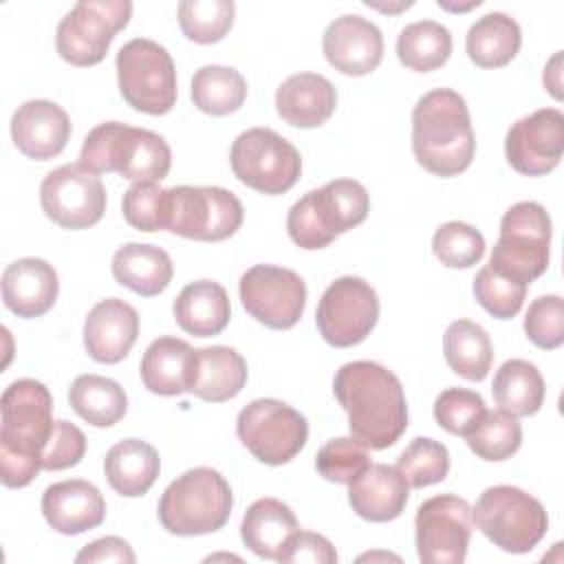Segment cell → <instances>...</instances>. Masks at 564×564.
Masks as SVG:
<instances>
[{
  "instance_id": "obj_1",
  "label": "cell",
  "mask_w": 564,
  "mask_h": 564,
  "mask_svg": "<svg viewBox=\"0 0 564 564\" xmlns=\"http://www.w3.org/2000/svg\"><path fill=\"white\" fill-rule=\"evenodd\" d=\"M333 392L348 414L350 436L368 449L394 445L408 430V403L399 377L368 359L344 364Z\"/></svg>"
},
{
  "instance_id": "obj_2",
  "label": "cell",
  "mask_w": 564,
  "mask_h": 564,
  "mask_svg": "<svg viewBox=\"0 0 564 564\" xmlns=\"http://www.w3.org/2000/svg\"><path fill=\"white\" fill-rule=\"evenodd\" d=\"M0 480L26 487L42 469V449L53 430V397L42 381L18 379L0 397Z\"/></svg>"
},
{
  "instance_id": "obj_3",
  "label": "cell",
  "mask_w": 564,
  "mask_h": 564,
  "mask_svg": "<svg viewBox=\"0 0 564 564\" xmlns=\"http://www.w3.org/2000/svg\"><path fill=\"white\" fill-rule=\"evenodd\" d=\"M412 150L423 170L443 178L471 165L476 137L463 95L452 88H434L414 104Z\"/></svg>"
},
{
  "instance_id": "obj_4",
  "label": "cell",
  "mask_w": 564,
  "mask_h": 564,
  "mask_svg": "<svg viewBox=\"0 0 564 564\" xmlns=\"http://www.w3.org/2000/svg\"><path fill=\"white\" fill-rule=\"evenodd\" d=\"M79 165L93 174L117 172L137 183H156L165 178L172 167V150L165 139L152 130L106 121L86 134Z\"/></svg>"
},
{
  "instance_id": "obj_5",
  "label": "cell",
  "mask_w": 564,
  "mask_h": 564,
  "mask_svg": "<svg viewBox=\"0 0 564 564\" xmlns=\"http://www.w3.org/2000/svg\"><path fill=\"white\" fill-rule=\"evenodd\" d=\"M370 212V196L355 178H335L295 200L286 216L289 238L300 249H324L339 234L361 225Z\"/></svg>"
},
{
  "instance_id": "obj_6",
  "label": "cell",
  "mask_w": 564,
  "mask_h": 564,
  "mask_svg": "<svg viewBox=\"0 0 564 564\" xmlns=\"http://www.w3.org/2000/svg\"><path fill=\"white\" fill-rule=\"evenodd\" d=\"M231 487L212 467H194L172 480L159 500V522L172 535H205L231 516Z\"/></svg>"
},
{
  "instance_id": "obj_7",
  "label": "cell",
  "mask_w": 564,
  "mask_h": 564,
  "mask_svg": "<svg viewBox=\"0 0 564 564\" xmlns=\"http://www.w3.org/2000/svg\"><path fill=\"white\" fill-rule=\"evenodd\" d=\"M551 216L535 200L511 205L500 220V236L489 256V269L529 286L549 267Z\"/></svg>"
},
{
  "instance_id": "obj_8",
  "label": "cell",
  "mask_w": 564,
  "mask_h": 564,
  "mask_svg": "<svg viewBox=\"0 0 564 564\" xmlns=\"http://www.w3.org/2000/svg\"><path fill=\"white\" fill-rule=\"evenodd\" d=\"M476 529L507 553H529L544 538L549 516L538 498L511 485L485 489L474 509Z\"/></svg>"
},
{
  "instance_id": "obj_9",
  "label": "cell",
  "mask_w": 564,
  "mask_h": 564,
  "mask_svg": "<svg viewBox=\"0 0 564 564\" xmlns=\"http://www.w3.org/2000/svg\"><path fill=\"white\" fill-rule=\"evenodd\" d=\"M117 84L121 97L139 112L165 115L176 104L172 55L150 37H134L119 48Z\"/></svg>"
},
{
  "instance_id": "obj_10",
  "label": "cell",
  "mask_w": 564,
  "mask_h": 564,
  "mask_svg": "<svg viewBox=\"0 0 564 564\" xmlns=\"http://www.w3.org/2000/svg\"><path fill=\"white\" fill-rule=\"evenodd\" d=\"M229 161L236 178L260 194H284L302 174L295 145L269 128L240 132L231 143Z\"/></svg>"
},
{
  "instance_id": "obj_11",
  "label": "cell",
  "mask_w": 564,
  "mask_h": 564,
  "mask_svg": "<svg viewBox=\"0 0 564 564\" xmlns=\"http://www.w3.org/2000/svg\"><path fill=\"white\" fill-rule=\"evenodd\" d=\"M130 0H82L57 24L55 46L64 62L73 66L99 64L115 35L128 26Z\"/></svg>"
},
{
  "instance_id": "obj_12",
  "label": "cell",
  "mask_w": 564,
  "mask_h": 564,
  "mask_svg": "<svg viewBox=\"0 0 564 564\" xmlns=\"http://www.w3.org/2000/svg\"><path fill=\"white\" fill-rule=\"evenodd\" d=\"M242 225V203L225 187L178 185L167 189V227L183 238L216 242Z\"/></svg>"
},
{
  "instance_id": "obj_13",
  "label": "cell",
  "mask_w": 564,
  "mask_h": 564,
  "mask_svg": "<svg viewBox=\"0 0 564 564\" xmlns=\"http://www.w3.org/2000/svg\"><path fill=\"white\" fill-rule=\"evenodd\" d=\"M236 434L260 463L284 465L306 445L308 423L280 399H256L238 412Z\"/></svg>"
},
{
  "instance_id": "obj_14",
  "label": "cell",
  "mask_w": 564,
  "mask_h": 564,
  "mask_svg": "<svg viewBox=\"0 0 564 564\" xmlns=\"http://www.w3.org/2000/svg\"><path fill=\"white\" fill-rule=\"evenodd\" d=\"M379 319V297L375 289L355 275L337 278L322 293L315 324L326 344L348 348L361 344Z\"/></svg>"
},
{
  "instance_id": "obj_15",
  "label": "cell",
  "mask_w": 564,
  "mask_h": 564,
  "mask_svg": "<svg viewBox=\"0 0 564 564\" xmlns=\"http://www.w3.org/2000/svg\"><path fill=\"white\" fill-rule=\"evenodd\" d=\"M245 311L273 330L295 326L306 306L304 280L284 267L256 264L247 269L238 284Z\"/></svg>"
},
{
  "instance_id": "obj_16",
  "label": "cell",
  "mask_w": 564,
  "mask_h": 564,
  "mask_svg": "<svg viewBox=\"0 0 564 564\" xmlns=\"http://www.w3.org/2000/svg\"><path fill=\"white\" fill-rule=\"evenodd\" d=\"M40 203L55 225L64 229H88L106 212V187L97 174L79 163L51 170L40 185Z\"/></svg>"
},
{
  "instance_id": "obj_17",
  "label": "cell",
  "mask_w": 564,
  "mask_h": 564,
  "mask_svg": "<svg viewBox=\"0 0 564 564\" xmlns=\"http://www.w3.org/2000/svg\"><path fill=\"white\" fill-rule=\"evenodd\" d=\"M471 507L454 494L432 496L416 509L414 533L421 562L460 564L471 538Z\"/></svg>"
},
{
  "instance_id": "obj_18",
  "label": "cell",
  "mask_w": 564,
  "mask_h": 564,
  "mask_svg": "<svg viewBox=\"0 0 564 564\" xmlns=\"http://www.w3.org/2000/svg\"><path fill=\"white\" fill-rule=\"evenodd\" d=\"M564 152V115L540 108L518 119L505 137L509 165L524 176H542L557 167Z\"/></svg>"
},
{
  "instance_id": "obj_19",
  "label": "cell",
  "mask_w": 564,
  "mask_h": 564,
  "mask_svg": "<svg viewBox=\"0 0 564 564\" xmlns=\"http://www.w3.org/2000/svg\"><path fill=\"white\" fill-rule=\"evenodd\" d=\"M326 62L344 75H368L383 57V35L377 24L357 15L344 13L335 18L322 37Z\"/></svg>"
},
{
  "instance_id": "obj_20",
  "label": "cell",
  "mask_w": 564,
  "mask_h": 564,
  "mask_svg": "<svg viewBox=\"0 0 564 564\" xmlns=\"http://www.w3.org/2000/svg\"><path fill=\"white\" fill-rule=\"evenodd\" d=\"M70 137V119L62 106L48 99H29L11 117L15 148L35 161L57 156Z\"/></svg>"
},
{
  "instance_id": "obj_21",
  "label": "cell",
  "mask_w": 564,
  "mask_h": 564,
  "mask_svg": "<svg viewBox=\"0 0 564 564\" xmlns=\"http://www.w3.org/2000/svg\"><path fill=\"white\" fill-rule=\"evenodd\" d=\"M42 513L53 531L62 535H79L104 522L106 500L88 480H62L44 489Z\"/></svg>"
},
{
  "instance_id": "obj_22",
  "label": "cell",
  "mask_w": 564,
  "mask_h": 564,
  "mask_svg": "<svg viewBox=\"0 0 564 564\" xmlns=\"http://www.w3.org/2000/svg\"><path fill=\"white\" fill-rule=\"evenodd\" d=\"M139 335V315L134 306L119 297L97 302L84 322L86 352L99 364H119Z\"/></svg>"
},
{
  "instance_id": "obj_23",
  "label": "cell",
  "mask_w": 564,
  "mask_h": 564,
  "mask_svg": "<svg viewBox=\"0 0 564 564\" xmlns=\"http://www.w3.org/2000/svg\"><path fill=\"white\" fill-rule=\"evenodd\" d=\"M57 291V273L42 258H20L2 273L4 306L24 319L44 315L55 304Z\"/></svg>"
},
{
  "instance_id": "obj_24",
  "label": "cell",
  "mask_w": 564,
  "mask_h": 564,
  "mask_svg": "<svg viewBox=\"0 0 564 564\" xmlns=\"http://www.w3.org/2000/svg\"><path fill=\"white\" fill-rule=\"evenodd\" d=\"M410 485L397 467L370 463L348 489L352 511L370 522H390L399 518L408 505Z\"/></svg>"
},
{
  "instance_id": "obj_25",
  "label": "cell",
  "mask_w": 564,
  "mask_h": 564,
  "mask_svg": "<svg viewBox=\"0 0 564 564\" xmlns=\"http://www.w3.org/2000/svg\"><path fill=\"white\" fill-rule=\"evenodd\" d=\"M337 106L335 86L319 73H295L275 90V110L293 128L326 123Z\"/></svg>"
},
{
  "instance_id": "obj_26",
  "label": "cell",
  "mask_w": 564,
  "mask_h": 564,
  "mask_svg": "<svg viewBox=\"0 0 564 564\" xmlns=\"http://www.w3.org/2000/svg\"><path fill=\"white\" fill-rule=\"evenodd\" d=\"M194 359L196 348H192L185 339L159 337L145 348L141 357V381L152 394L161 397H176L189 392Z\"/></svg>"
},
{
  "instance_id": "obj_27",
  "label": "cell",
  "mask_w": 564,
  "mask_h": 564,
  "mask_svg": "<svg viewBox=\"0 0 564 564\" xmlns=\"http://www.w3.org/2000/svg\"><path fill=\"white\" fill-rule=\"evenodd\" d=\"M300 531L289 505L278 498L256 500L242 516L240 538L249 551L264 560H280L291 538Z\"/></svg>"
},
{
  "instance_id": "obj_28",
  "label": "cell",
  "mask_w": 564,
  "mask_h": 564,
  "mask_svg": "<svg viewBox=\"0 0 564 564\" xmlns=\"http://www.w3.org/2000/svg\"><path fill=\"white\" fill-rule=\"evenodd\" d=\"M172 311L178 328L194 337H212L223 333L231 317L229 295L214 280H196L183 286Z\"/></svg>"
},
{
  "instance_id": "obj_29",
  "label": "cell",
  "mask_w": 564,
  "mask_h": 564,
  "mask_svg": "<svg viewBox=\"0 0 564 564\" xmlns=\"http://www.w3.org/2000/svg\"><path fill=\"white\" fill-rule=\"evenodd\" d=\"M247 383V361L229 346L196 348L189 392L209 403H223L240 394Z\"/></svg>"
},
{
  "instance_id": "obj_30",
  "label": "cell",
  "mask_w": 564,
  "mask_h": 564,
  "mask_svg": "<svg viewBox=\"0 0 564 564\" xmlns=\"http://www.w3.org/2000/svg\"><path fill=\"white\" fill-rule=\"evenodd\" d=\"M161 471L159 452L141 438H123L115 443L104 458L108 485L126 498L143 496Z\"/></svg>"
},
{
  "instance_id": "obj_31",
  "label": "cell",
  "mask_w": 564,
  "mask_h": 564,
  "mask_svg": "<svg viewBox=\"0 0 564 564\" xmlns=\"http://www.w3.org/2000/svg\"><path fill=\"white\" fill-rule=\"evenodd\" d=\"M112 275L121 286L134 291L137 295L152 297L167 289L174 267L172 258L161 247L128 242L112 256Z\"/></svg>"
},
{
  "instance_id": "obj_32",
  "label": "cell",
  "mask_w": 564,
  "mask_h": 564,
  "mask_svg": "<svg viewBox=\"0 0 564 564\" xmlns=\"http://www.w3.org/2000/svg\"><path fill=\"white\" fill-rule=\"evenodd\" d=\"M522 44L520 24L502 13L491 11L478 18L467 31V55L480 68H500L509 64Z\"/></svg>"
},
{
  "instance_id": "obj_33",
  "label": "cell",
  "mask_w": 564,
  "mask_h": 564,
  "mask_svg": "<svg viewBox=\"0 0 564 564\" xmlns=\"http://www.w3.org/2000/svg\"><path fill=\"white\" fill-rule=\"evenodd\" d=\"M443 355L456 375L469 381H482L491 370L494 346L480 324L456 319L443 335Z\"/></svg>"
},
{
  "instance_id": "obj_34",
  "label": "cell",
  "mask_w": 564,
  "mask_h": 564,
  "mask_svg": "<svg viewBox=\"0 0 564 564\" xmlns=\"http://www.w3.org/2000/svg\"><path fill=\"white\" fill-rule=\"evenodd\" d=\"M494 401L511 416H531L544 403V379L524 359H507L494 375Z\"/></svg>"
},
{
  "instance_id": "obj_35",
  "label": "cell",
  "mask_w": 564,
  "mask_h": 564,
  "mask_svg": "<svg viewBox=\"0 0 564 564\" xmlns=\"http://www.w3.org/2000/svg\"><path fill=\"white\" fill-rule=\"evenodd\" d=\"M70 408L95 427H110L126 416L128 397L123 388L101 375H79L68 390Z\"/></svg>"
},
{
  "instance_id": "obj_36",
  "label": "cell",
  "mask_w": 564,
  "mask_h": 564,
  "mask_svg": "<svg viewBox=\"0 0 564 564\" xmlns=\"http://www.w3.org/2000/svg\"><path fill=\"white\" fill-rule=\"evenodd\" d=\"M247 99V82L231 66L207 64L192 77L194 106L212 117H225L236 112Z\"/></svg>"
},
{
  "instance_id": "obj_37",
  "label": "cell",
  "mask_w": 564,
  "mask_h": 564,
  "mask_svg": "<svg viewBox=\"0 0 564 564\" xmlns=\"http://www.w3.org/2000/svg\"><path fill=\"white\" fill-rule=\"evenodd\" d=\"M452 55V33L434 20L408 24L397 37V57L403 66L427 73L441 68Z\"/></svg>"
},
{
  "instance_id": "obj_38",
  "label": "cell",
  "mask_w": 564,
  "mask_h": 564,
  "mask_svg": "<svg viewBox=\"0 0 564 564\" xmlns=\"http://www.w3.org/2000/svg\"><path fill=\"white\" fill-rule=\"evenodd\" d=\"M469 449L482 460L511 458L522 445V427L518 416L505 410H485L478 423L465 434Z\"/></svg>"
},
{
  "instance_id": "obj_39",
  "label": "cell",
  "mask_w": 564,
  "mask_h": 564,
  "mask_svg": "<svg viewBox=\"0 0 564 564\" xmlns=\"http://www.w3.org/2000/svg\"><path fill=\"white\" fill-rule=\"evenodd\" d=\"M234 13L236 4L231 0H185L178 4V24L187 40L214 44L229 33Z\"/></svg>"
},
{
  "instance_id": "obj_40",
  "label": "cell",
  "mask_w": 564,
  "mask_h": 564,
  "mask_svg": "<svg viewBox=\"0 0 564 564\" xmlns=\"http://www.w3.org/2000/svg\"><path fill=\"white\" fill-rule=\"evenodd\" d=\"M397 469L410 487H430L445 480L449 471V452L434 438L416 436L397 458Z\"/></svg>"
},
{
  "instance_id": "obj_41",
  "label": "cell",
  "mask_w": 564,
  "mask_h": 564,
  "mask_svg": "<svg viewBox=\"0 0 564 564\" xmlns=\"http://www.w3.org/2000/svg\"><path fill=\"white\" fill-rule=\"evenodd\" d=\"M432 251L441 264L449 269H469L480 262L485 253V238L476 227L463 220H449L434 231Z\"/></svg>"
},
{
  "instance_id": "obj_42",
  "label": "cell",
  "mask_w": 564,
  "mask_h": 564,
  "mask_svg": "<svg viewBox=\"0 0 564 564\" xmlns=\"http://www.w3.org/2000/svg\"><path fill=\"white\" fill-rule=\"evenodd\" d=\"M368 465V447L352 436H337L326 441L315 458L319 476L339 485H350Z\"/></svg>"
},
{
  "instance_id": "obj_43",
  "label": "cell",
  "mask_w": 564,
  "mask_h": 564,
  "mask_svg": "<svg viewBox=\"0 0 564 564\" xmlns=\"http://www.w3.org/2000/svg\"><path fill=\"white\" fill-rule=\"evenodd\" d=\"M123 218L139 231H161L167 227V189L154 181L134 183L121 200Z\"/></svg>"
},
{
  "instance_id": "obj_44",
  "label": "cell",
  "mask_w": 564,
  "mask_h": 564,
  "mask_svg": "<svg viewBox=\"0 0 564 564\" xmlns=\"http://www.w3.org/2000/svg\"><path fill=\"white\" fill-rule=\"evenodd\" d=\"M527 295V286L513 282L489 267H482L474 278L476 302L498 319H511L520 313Z\"/></svg>"
},
{
  "instance_id": "obj_45",
  "label": "cell",
  "mask_w": 564,
  "mask_h": 564,
  "mask_svg": "<svg viewBox=\"0 0 564 564\" xmlns=\"http://www.w3.org/2000/svg\"><path fill=\"white\" fill-rule=\"evenodd\" d=\"M485 414V401L467 388H445L434 401L436 423L456 436H465Z\"/></svg>"
},
{
  "instance_id": "obj_46",
  "label": "cell",
  "mask_w": 564,
  "mask_h": 564,
  "mask_svg": "<svg viewBox=\"0 0 564 564\" xmlns=\"http://www.w3.org/2000/svg\"><path fill=\"white\" fill-rule=\"evenodd\" d=\"M527 337L544 350H553L564 341V300L560 295H540L529 304L524 315Z\"/></svg>"
},
{
  "instance_id": "obj_47",
  "label": "cell",
  "mask_w": 564,
  "mask_h": 564,
  "mask_svg": "<svg viewBox=\"0 0 564 564\" xmlns=\"http://www.w3.org/2000/svg\"><path fill=\"white\" fill-rule=\"evenodd\" d=\"M86 454V436L84 432L64 419L53 423L51 436L42 449V469L59 471L75 467Z\"/></svg>"
},
{
  "instance_id": "obj_48",
  "label": "cell",
  "mask_w": 564,
  "mask_h": 564,
  "mask_svg": "<svg viewBox=\"0 0 564 564\" xmlns=\"http://www.w3.org/2000/svg\"><path fill=\"white\" fill-rule=\"evenodd\" d=\"M278 562L284 564H335L337 551L335 546L319 533L297 531L286 544L284 553Z\"/></svg>"
},
{
  "instance_id": "obj_49",
  "label": "cell",
  "mask_w": 564,
  "mask_h": 564,
  "mask_svg": "<svg viewBox=\"0 0 564 564\" xmlns=\"http://www.w3.org/2000/svg\"><path fill=\"white\" fill-rule=\"evenodd\" d=\"M134 560L137 557H134L132 546L123 538H117V535L99 538V540L86 544L75 555L77 564H93V562H126V564H132Z\"/></svg>"
},
{
  "instance_id": "obj_50",
  "label": "cell",
  "mask_w": 564,
  "mask_h": 564,
  "mask_svg": "<svg viewBox=\"0 0 564 564\" xmlns=\"http://www.w3.org/2000/svg\"><path fill=\"white\" fill-rule=\"evenodd\" d=\"M544 88H549L555 99H562V51H557L544 66Z\"/></svg>"
},
{
  "instance_id": "obj_51",
  "label": "cell",
  "mask_w": 564,
  "mask_h": 564,
  "mask_svg": "<svg viewBox=\"0 0 564 564\" xmlns=\"http://www.w3.org/2000/svg\"><path fill=\"white\" fill-rule=\"evenodd\" d=\"M366 7L379 9V11H383V13H397V11H403V9L412 7V2L408 0V2H397V4H377V2H372V0H366Z\"/></svg>"
},
{
  "instance_id": "obj_52",
  "label": "cell",
  "mask_w": 564,
  "mask_h": 564,
  "mask_svg": "<svg viewBox=\"0 0 564 564\" xmlns=\"http://www.w3.org/2000/svg\"><path fill=\"white\" fill-rule=\"evenodd\" d=\"M478 4H480V0H471L469 4H458V7H454V4H447V2L438 0V7H443V9H447V11H467V9H471V7H478Z\"/></svg>"
},
{
  "instance_id": "obj_53",
  "label": "cell",
  "mask_w": 564,
  "mask_h": 564,
  "mask_svg": "<svg viewBox=\"0 0 564 564\" xmlns=\"http://www.w3.org/2000/svg\"><path fill=\"white\" fill-rule=\"evenodd\" d=\"M377 557H383V560H386V557H388V560H399L397 555H390V553H368V555H361L359 562H364V560H377Z\"/></svg>"
}]
</instances>
